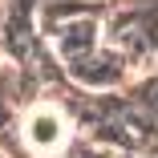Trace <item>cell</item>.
<instances>
[{"label": "cell", "instance_id": "obj_1", "mask_svg": "<svg viewBox=\"0 0 158 158\" xmlns=\"http://www.w3.org/2000/svg\"><path fill=\"white\" fill-rule=\"evenodd\" d=\"M20 134L28 142V150L37 154H57L69 138V118L61 114L57 106H33L20 122Z\"/></svg>", "mask_w": 158, "mask_h": 158}]
</instances>
